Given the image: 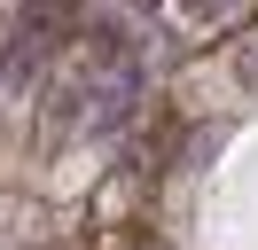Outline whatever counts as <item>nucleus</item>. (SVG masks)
<instances>
[{
    "label": "nucleus",
    "mask_w": 258,
    "mask_h": 250,
    "mask_svg": "<svg viewBox=\"0 0 258 250\" xmlns=\"http://www.w3.org/2000/svg\"><path fill=\"white\" fill-rule=\"evenodd\" d=\"M180 8H188V16H219L227 0H180Z\"/></svg>",
    "instance_id": "1"
},
{
    "label": "nucleus",
    "mask_w": 258,
    "mask_h": 250,
    "mask_svg": "<svg viewBox=\"0 0 258 250\" xmlns=\"http://www.w3.org/2000/svg\"><path fill=\"white\" fill-rule=\"evenodd\" d=\"M133 8H164V0H133Z\"/></svg>",
    "instance_id": "2"
}]
</instances>
